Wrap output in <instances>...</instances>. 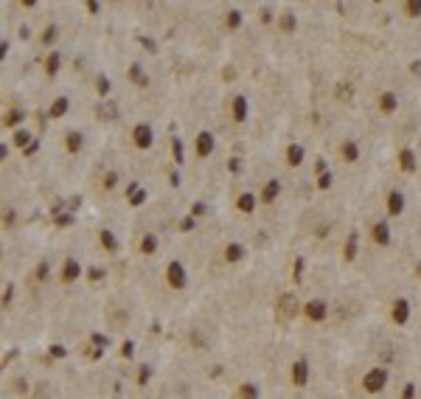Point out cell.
Wrapping results in <instances>:
<instances>
[{"label": "cell", "instance_id": "603a6c76", "mask_svg": "<svg viewBox=\"0 0 421 399\" xmlns=\"http://www.w3.org/2000/svg\"><path fill=\"white\" fill-rule=\"evenodd\" d=\"M295 26H298V20H295L292 11H281V14H278V28H281L284 34H292Z\"/></svg>", "mask_w": 421, "mask_h": 399}, {"label": "cell", "instance_id": "7dc6e473", "mask_svg": "<svg viewBox=\"0 0 421 399\" xmlns=\"http://www.w3.org/2000/svg\"><path fill=\"white\" fill-rule=\"evenodd\" d=\"M87 278H90V281H98V278H104V270H101V267H90Z\"/></svg>", "mask_w": 421, "mask_h": 399}, {"label": "cell", "instance_id": "816d5d0a", "mask_svg": "<svg viewBox=\"0 0 421 399\" xmlns=\"http://www.w3.org/2000/svg\"><path fill=\"white\" fill-rule=\"evenodd\" d=\"M45 276H48V264H45V261H43V264L37 267V278H45Z\"/></svg>", "mask_w": 421, "mask_h": 399}, {"label": "cell", "instance_id": "9a60e30c", "mask_svg": "<svg viewBox=\"0 0 421 399\" xmlns=\"http://www.w3.org/2000/svg\"><path fill=\"white\" fill-rule=\"evenodd\" d=\"M303 157H306V149H303L301 144H289V147H286V163L292 166V169H298V166L303 163Z\"/></svg>", "mask_w": 421, "mask_h": 399}, {"label": "cell", "instance_id": "30bf717a", "mask_svg": "<svg viewBox=\"0 0 421 399\" xmlns=\"http://www.w3.org/2000/svg\"><path fill=\"white\" fill-rule=\"evenodd\" d=\"M225 261L228 264H239V261H244V256H247V250H244V245L241 242H231V245H225Z\"/></svg>", "mask_w": 421, "mask_h": 399}, {"label": "cell", "instance_id": "44dd1931", "mask_svg": "<svg viewBox=\"0 0 421 399\" xmlns=\"http://www.w3.org/2000/svg\"><path fill=\"white\" fill-rule=\"evenodd\" d=\"M95 115H98L101 121H115V118H118V107H115V101H104V104L95 107Z\"/></svg>", "mask_w": 421, "mask_h": 399}, {"label": "cell", "instance_id": "d4e9b609", "mask_svg": "<svg viewBox=\"0 0 421 399\" xmlns=\"http://www.w3.org/2000/svg\"><path fill=\"white\" fill-rule=\"evenodd\" d=\"M98 239H101V245H104V250H107V253H115V250H118V239H115V234H112V231L101 228V231H98Z\"/></svg>", "mask_w": 421, "mask_h": 399}, {"label": "cell", "instance_id": "6da1fadb", "mask_svg": "<svg viewBox=\"0 0 421 399\" xmlns=\"http://www.w3.org/2000/svg\"><path fill=\"white\" fill-rule=\"evenodd\" d=\"M387 380H390V371H387L385 365H374L365 377H362V388L368 391V394H382L387 388Z\"/></svg>", "mask_w": 421, "mask_h": 399}, {"label": "cell", "instance_id": "1f68e13d", "mask_svg": "<svg viewBox=\"0 0 421 399\" xmlns=\"http://www.w3.org/2000/svg\"><path fill=\"white\" fill-rule=\"evenodd\" d=\"M23 118H26V113H23V110H11V113H6V127H17Z\"/></svg>", "mask_w": 421, "mask_h": 399}, {"label": "cell", "instance_id": "e0dca14e", "mask_svg": "<svg viewBox=\"0 0 421 399\" xmlns=\"http://www.w3.org/2000/svg\"><path fill=\"white\" fill-rule=\"evenodd\" d=\"M399 166H402L404 174H413V172H416V152L404 147L402 152H399Z\"/></svg>", "mask_w": 421, "mask_h": 399}, {"label": "cell", "instance_id": "7402d4cb", "mask_svg": "<svg viewBox=\"0 0 421 399\" xmlns=\"http://www.w3.org/2000/svg\"><path fill=\"white\" fill-rule=\"evenodd\" d=\"M68 110H70V101L65 99V96H59V99H53V101H51V107H48V115H51V118H62Z\"/></svg>", "mask_w": 421, "mask_h": 399}, {"label": "cell", "instance_id": "2e32d148", "mask_svg": "<svg viewBox=\"0 0 421 399\" xmlns=\"http://www.w3.org/2000/svg\"><path fill=\"white\" fill-rule=\"evenodd\" d=\"M231 113H233V121H247V99L244 96H236L231 101Z\"/></svg>", "mask_w": 421, "mask_h": 399}, {"label": "cell", "instance_id": "4fadbf2b", "mask_svg": "<svg viewBox=\"0 0 421 399\" xmlns=\"http://www.w3.org/2000/svg\"><path fill=\"white\" fill-rule=\"evenodd\" d=\"M127 200L132 208H138V205H143L146 202V189H140L138 183H129L127 186Z\"/></svg>", "mask_w": 421, "mask_h": 399}, {"label": "cell", "instance_id": "3957f363", "mask_svg": "<svg viewBox=\"0 0 421 399\" xmlns=\"http://www.w3.org/2000/svg\"><path fill=\"white\" fill-rule=\"evenodd\" d=\"M132 144H135L138 149H152V144H155V130H152V124L140 121L132 127Z\"/></svg>", "mask_w": 421, "mask_h": 399}, {"label": "cell", "instance_id": "8992f818", "mask_svg": "<svg viewBox=\"0 0 421 399\" xmlns=\"http://www.w3.org/2000/svg\"><path fill=\"white\" fill-rule=\"evenodd\" d=\"M59 278H62V284H73V281H79V278H82V264H79V259H65Z\"/></svg>", "mask_w": 421, "mask_h": 399}, {"label": "cell", "instance_id": "8d00e7d4", "mask_svg": "<svg viewBox=\"0 0 421 399\" xmlns=\"http://www.w3.org/2000/svg\"><path fill=\"white\" fill-rule=\"evenodd\" d=\"M172 155H174V160H177V163H183V141L180 138H172Z\"/></svg>", "mask_w": 421, "mask_h": 399}, {"label": "cell", "instance_id": "277c9868", "mask_svg": "<svg viewBox=\"0 0 421 399\" xmlns=\"http://www.w3.org/2000/svg\"><path fill=\"white\" fill-rule=\"evenodd\" d=\"M303 315H306L312 323H323L328 318V304L323 298H312V301L303 304Z\"/></svg>", "mask_w": 421, "mask_h": 399}, {"label": "cell", "instance_id": "f35d334b", "mask_svg": "<svg viewBox=\"0 0 421 399\" xmlns=\"http://www.w3.org/2000/svg\"><path fill=\"white\" fill-rule=\"evenodd\" d=\"M194 228H197V219L191 217V214L180 219V231H183V234H188V231H194Z\"/></svg>", "mask_w": 421, "mask_h": 399}, {"label": "cell", "instance_id": "ac0fdd59", "mask_svg": "<svg viewBox=\"0 0 421 399\" xmlns=\"http://www.w3.org/2000/svg\"><path fill=\"white\" fill-rule=\"evenodd\" d=\"M340 155H343L345 163H357V160H360V147H357L354 141H343V144H340Z\"/></svg>", "mask_w": 421, "mask_h": 399}, {"label": "cell", "instance_id": "b9f144b4", "mask_svg": "<svg viewBox=\"0 0 421 399\" xmlns=\"http://www.w3.org/2000/svg\"><path fill=\"white\" fill-rule=\"evenodd\" d=\"M205 211H208V205H205V202H194V205H191V217L197 219V217H202Z\"/></svg>", "mask_w": 421, "mask_h": 399}, {"label": "cell", "instance_id": "d6986e66", "mask_svg": "<svg viewBox=\"0 0 421 399\" xmlns=\"http://www.w3.org/2000/svg\"><path fill=\"white\" fill-rule=\"evenodd\" d=\"M256 194H250V191H244V194H239V197H236V208L241 211V214H253V211H256Z\"/></svg>", "mask_w": 421, "mask_h": 399}, {"label": "cell", "instance_id": "681fc988", "mask_svg": "<svg viewBox=\"0 0 421 399\" xmlns=\"http://www.w3.org/2000/svg\"><path fill=\"white\" fill-rule=\"evenodd\" d=\"M261 23H273V9H261Z\"/></svg>", "mask_w": 421, "mask_h": 399}, {"label": "cell", "instance_id": "74e56055", "mask_svg": "<svg viewBox=\"0 0 421 399\" xmlns=\"http://www.w3.org/2000/svg\"><path fill=\"white\" fill-rule=\"evenodd\" d=\"M110 79H107V76H98V79H95V90H98V96H107V93H110Z\"/></svg>", "mask_w": 421, "mask_h": 399}, {"label": "cell", "instance_id": "7c38bea8", "mask_svg": "<svg viewBox=\"0 0 421 399\" xmlns=\"http://www.w3.org/2000/svg\"><path fill=\"white\" fill-rule=\"evenodd\" d=\"M82 147H85V135H82L79 130H70L68 135H65V149H68L70 155H79Z\"/></svg>", "mask_w": 421, "mask_h": 399}, {"label": "cell", "instance_id": "d590c367", "mask_svg": "<svg viewBox=\"0 0 421 399\" xmlns=\"http://www.w3.org/2000/svg\"><path fill=\"white\" fill-rule=\"evenodd\" d=\"M404 9H407L410 17H421V0H407V3H404Z\"/></svg>", "mask_w": 421, "mask_h": 399}, {"label": "cell", "instance_id": "83f0119b", "mask_svg": "<svg viewBox=\"0 0 421 399\" xmlns=\"http://www.w3.org/2000/svg\"><path fill=\"white\" fill-rule=\"evenodd\" d=\"M236 397H239V399H261V394H258V385H253V382H244V385H239Z\"/></svg>", "mask_w": 421, "mask_h": 399}, {"label": "cell", "instance_id": "db71d44e", "mask_svg": "<svg viewBox=\"0 0 421 399\" xmlns=\"http://www.w3.org/2000/svg\"><path fill=\"white\" fill-rule=\"evenodd\" d=\"M11 295H14V290H11V284H9V287H6V293H3V304H9Z\"/></svg>", "mask_w": 421, "mask_h": 399}, {"label": "cell", "instance_id": "ba28073f", "mask_svg": "<svg viewBox=\"0 0 421 399\" xmlns=\"http://www.w3.org/2000/svg\"><path fill=\"white\" fill-rule=\"evenodd\" d=\"M214 147H216V141H214V132H208V130H202L197 135V144H194V149H197V155L199 157H208L211 152H214Z\"/></svg>", "mask_w": 421, "mask_h": 399}, {"label": "cell", "instance_id": "f907efd6", "mask_svg": "<svg viewBox=\"0 0 421 399\" xmlns=\"http://www.w3.org/2000/svg\"><path fill=\"white\" fill-rule=\"evenodd\" d=\"M37 149H40V141H37V138H34V141H31V147H28V149H26V152H23V155H34V152H37Z\"/></svg>", "mask_w": 421, "mask_h": 399}, {"label": "cell", "instance_id": "484cf974", "mask_svg": "<svg viewBox=\"0 0 421 399\" xmlns=\"http://www.w3.org/2000/svg\"><path fill=\"white\" fill-rule=\"evenodd\" d=\"M31 141H34V138H31V132H28V130H17L14 135H11V144H14L17 149H23V152L31 147Z\"/></svg>", "mask_w": 421, "mask_h": 399}, {"label": "cell", "instance_id": "f5cc1de1", "mask_svg": "<svg viewBox=\"0 0 421 399\" xmlns=\"http://www.w3.org/2000/svg\"><path fill=\"white\" fill-rule=\"evenodd\" d=\"M101 9V6H98V3H95V0H87V11H90V14H95V11Z\"/></svg>", "mask_w": 421, "mask_h": 399}, {"label": "cell", "instance_id": "e575fe53", "mask_svg": "<svg viewBox=\"0 0 421 399\" xmlns=\"http://www.w3.org/2000/svg\"><path fill=\"white\" fill-rule=\"evenodd\" d=\"M351 96H354V87L348 85V82H340V85H337V99L345 101V99H351Z\"/></svg>", "mask_w": 421, "mask_h": 399}, {"label": "cell", "instance_id": "f1b7e54d", "mask_svg": "<svg viewBox=\"0 0 421 399\" xmlns=\"http://www.w3.org/2000/svg\"><path fill=\"white\" fill-rule=\"evenodd\" d=\"M155 250H157V236H155V234H146L143 239H140V253L152 256Z\"/></svg>", "mask_w": 421, "mask_h": 399}, {"label": "cell", "instance_id": "c3c4849f", "mask_svg": "<svg viewBox=\"0 0 421 399\" xmlns=\"http://www.w3.org/2000/svg\"><path fill=\"white\" fill-rule=\"evenodd\" d=\"M303 270H306V261H303V259H295V281L301 278V273H303Z\"/></svg>", "mask_w": 421, "mask_h": 399}, {"label": "cell", "instance_id": "7a4b0ae2", "mask_svg": "<svg viewBox=\"0 0 421 399\" xmlns=\"http://www.w3.org/2000/svg\"><path fill=\"white\" fill-rule=\"evenodd\" d=\"M166 284L172 287V290H186L188 273L183 267V261H169V264H166Z\"/></svg>", "mask_w": 421, "mask_h": 399}, {"label": "cell", "instance_id": "8fae6325", "mask_svg": "<svg viewBox=\"0 0 421 399\" xmlns=\"http://www.w3.org/2000/svg\"><path fill=\"white\" fill-rule=\"evenodd\" d=\"M278 194H281V180H278V177H273V180L264 183V189H261L258 200H261V202H275V200H278Z\"/></svg>", "mask_w": 421, "mask_h": 399}, {"label": "cell", "instance_id": "d6a6232c", "mask_svg": "<svg viewBox=\"0 0 421 399\" xmlns=\"http://www.w3.org/2000/svg\"><path fill=\"white\" fill-rule=\"evenodd\" d=\"M241 20H244V17H241L239 9H231V11H228V28H239Z\"/></svg>", "mask_w": 421, "mask_h": 399}, {"label": "cell", "instance_id": "52a82bcc", "mask_svg": "<svg viewBox=\"0 0 421 399\" xmlns=\"http://www.w3.org/2000/svg\"><path fill=\"white\" fill-rule=\"evenodd\" d=\"M371 239H374L376 245H382V248H385V245H390V239H393V236H390V225H387V219H379V222H374V225H371Z\"/></svg>", "mask_w": 421, "mask_h": 399}, {"label": "cell", "instance_id": "836d02e7", "mask_svg": "<svg viewBox=\"0 0 421 399\" xmlns=\"http://www.w3.org/2000/svg\"><path fill=\"white\" fill-rule=\"evenodd\" d=\"M53 222L59 228H68V225H73V214L70 211H65V214H53Z\"/></svg>", "mask_w": 421, "mask_h": 399}, {"label": "cell", "instance_id": "f6af8a7d", "mask_svg": "<svg viewBox=\"0 0 421 399\" xmlns=\"http://www.w3.org/2000/svg\"><path fill=\"white\" fill-rule=\"evenodd\" d=\"M140 45H143L149 53H155V51H157V43H155V40H149V37H140Z\"/></svg>", "mask_w": 421, "mask_h": 399}, {"label": "cell", "instance_id": "7bdbcfd3", "mask_svg": "<svg viewBox=\"0 0 421 399\" xmlns=\"http://www.w3.org/2000/svg\"><path fill=\"white\" fill-rule=\"evenodd\" d=\"M402 399H416V385H413V382H407L402 388Z\"/></svg>", "mask_w": 421, "mask_h": 399}, {"label": "cell", "instance_id": "5b68a950", "mask_svg": "<svg viewBox=\"0 0 421 399\" xmlns=\"http://www.w3.org/2000/svg\"><path fill=\"white\" fill-rule=\"evenodd\" d=\"M390 321L396 326H407V321H410V301L407 298H396L390 304Z\"/></svg>", "mask_w": 421, "mask_h": 399}, {"label": "cell", "instance_id": "4dcf8cb0", "mask_svg": "<svg viewBox=\"0 0 421 399\" xmlns=\"http://www.w3.org/2000/svg\"><path fill=\"white\" fill-rule=\"evenodd\" d=\"M56 37H59V28L51 23V26H45V31H43V37H40V40H43L45 45H53V40H56Z\"/></svg>", "mask_w": 421, "mask_h": 399}, {"label": "cell", "instance_id": "bcb514c9", "mask_svg": "<svg viewBox=\"0 0 421 399\" xmlns=\"http://www.w3.org/2000/svg\"><path fill=\"white\" fill-rule=\"evenodd\" d=\"M328 172V166H326V160H323V157H318V160H315V174H326Z\"/></svg>", "mask_w": 421, "mask_h": 399}, {"label": "cell", "instance_id": "ab89813d", "mask_svg": "<svg viewBox=\"0 0 421 399\" xmlns=\"http://www.w3.org/2000/svg\"><path fill=\"white\" fill-rule=\"evenodd\" d=\"M228 172H231V174H241V160H239V157H228Z\"/></svg>", "mask_w": 421, "mask_h": 399}, {"label": "cell", "instance_id": "4316f807", "mask_svg": "<svg viewBox=\"0 0 421 399\" xmlns=\"http://www.w3.org/2000/svg\"><path fill=\"white\" fill-rule=\"evenodd\" d=\"M59 68H62V56H59L56 51L48 53V56H45V73H48V76H56V73H59Z\"/></svg>", "mask_w": 421, "mask_h": 399}, {"label": "cell", "instance_id": "60d3db41", "mask_svg": "<svg viewBox=\"0 0 421 399\" xmlns=\"http://www.w3.org/2000/svg\"><path fill=\"white\" fill-rule=\"evenodd\" d=\"M328 186H331V172H326V174H320V177H318V189L320 191H326Z\"/></svg>", "mask_w": 421, "mask_h": 399}, {"label": "cell", "instance_id": "5bb4252c", "mask_svg": "<svg viewBox=\"0 0 421 399\" xmlns=\"http://www.w3.org/2000/svg\"><path fill=\"white\" fill-rule=\"evenodd\" d=\"M385 205H387V214H390V217H399V214L404 211V194L402 191H390Z\"/></svg>", "mask_w": 421, "mask_h": 399}, {"label": "cell", "instance_id": "f546056e", "mask_svg": "<svg viewBox=\"0 0 421 399\" xmlns=\"http://www.w3.org/2000/svg\"><path fill=\"white\" fill-rule=\"evenodd\" d=\"M357 239H360L357 234H351V236H348V242H345V250H343L345 261H354V259H357Z\"/></svg>", "mask_w": 421, "mask_h": 399}, {"label": "cell", "instance_id": "ee69618b", "mask_svg": "<svg viewBox=\"0 0 421 399\" xmlns=\"http://www.w3.org/2000/svg\"><path fill=\"white\" fill-rule=\"evenodd\" d=\"M115 180H118V174H115V172H107V177H104V191H110L112 186H115Z\"/></svg>", "mask_w": 421, "mask_h": 399}, {"label": "cell", "instance_id": "9c48e42d", "mask_svg": "<svg viewBox=\"0 0 421 399\" xmlns=\"http://www.w3.org/2000/svg\"><path fill=\"white\" fill-rule=\"evenodd\" d=\"M309 382V363L303 360V357H298L292 363V385H298V388H303Z\"/></svg>", "mask_w": 421, "mask_h": 399}, {"label": "cell", "instance_id": "11a10c76", "mask_svg": "<svg viewBox=\"0 0 421 399\" xmlns=\"http://www.w3.org/2000/svg\"><path fill=\"white\" fill-rule=\"evenodd\" d=\"M146 380H149V368L143 365V368H140V382H146Z\"/></svg>", "mask_w": 421, "mask_h": 399}, {"label": "cell", "instance_id": "9f6ffc18", "mask_svg": "<svg viewBox=\"0 0 421 399\" xmlns=\"http://www.w3.org/2000/svg\"><path fill=\"white\" fill-rule=\"evenodd\" d=\"M169 180H172V186H180V174L172 172V177H169Z\"/></svg>", "mask_w": 421, "mask_h": 399}, {"label": "cell", "instance_id": "ffe728a7", "mask_svg": "<svg viewBox=\"0 0 421 399\" xmlns=\"http://www.w3.org/2000/svg\"><path fill=\"white\" fill-rule=\"evenodd\" d=\"M396 107H399V99H396V93H390V90H385V93L379 96V110L385 115L396 113Z\"/></svg>", "mask_w": 421, "mask_h": 399}, {"label": "cell", "instance_id": "cb8c5ba5", "mask_svg": "<svg viewBox=\"0 0 421 399\" xmlns=\"http://www.w3.org/2000/svg\"><path fill=\"white\" fill-rule=\"evenodd\" d=\"M129 79H132V85H138V87H146L149 85V76L143 73V68H140L138 62L129 65Z\"/></svg>", "mask_w": 421, "mask_h": 399}]
</instances>
